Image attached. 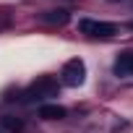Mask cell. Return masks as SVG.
<instances>
[{
    "label": "cell",
    "instance_id": "1",
    "mask_svg": "<svg viewBox=\"0 0 133 133\" xmlns=\"http://www.w3.org/2000/svg\"><path fill=\"white\" fill-rule=\"evenodd\" d=\"M63 84H68V86H78V84H84V76H86V65H84V60H78V57H73V60H68L63 65Z\"/></svg>",
    "mask_w": 133,
    "mask_h": 133
},
{
    "label": "cell",
    "instance_id": "2",
    "mask_svg": "<svg viewBox=\"0 0 133 133\" xmlns=\"http://www.w3.org/2000/svg\"><path fill=\"white\" fill-rule=\"evenodd\" d=\"M78 29H81L84 34H91V37H115V34H117V26H115V24H107V21H91V18L78 21Z\"/></svg>",
    "mask_w": 133,
    "mask_h": 133
},
{
    "label": "cell",
    "instance_id": "3",
    "mask_svg": "<svg viewBox=\"0 0 133 133\" xmlns=\"http://www.w3.org/2000/svg\"><path fill=\"white\" fill-rule=\"evenodd\" d=\"M115 71L120 76H133V52H123L115 63Z\"/></svg>",
    "mask_w": 133,
    "mask_h": 133
},
{
    "label": "cell",
    "instance_id": "4",
    "mask_svg": "<svg viewBox=\"0 0 133 133\" xmlns=\"http://www.w3.org/2000/svg\"><path fill=\"white\" fill-rule=\"evenodd\" d=\"M39 115L44 120H60V117H65V110L60 104H42L39 107Z\"/></svg>",
    "mask_w": 133,
    "mask_h": 133
},
{
    "label": "cell",
    "instance_id": "5",
    "mask_svg": "<svg viewBox=\"0 0 133 133\" xmlns=\"http://www.w3.org/2000/svg\"><path fill=\"white\" fill-rule=\"evenodd\" d=\"M0 125H3L8 133H21V130H24V123H21L18 117H11V115L0 117Z\"/></svg>",
    "mask_w": 133,
    "mask_h": 133
},
{
    "label": "cell",
    "instance_id": "6",
    "mask_svg": "<svg viewBox=\"0 0 133 133\" xmlns=\"http://www.w3.org/2000/svg\"><path fill=\"white\" fill-rule=\"evenodd\" d=\"M44 21H52V24H65V21H68V13H65V11H50V13L44 16Z\"/></svg>",
    "mask_w": 133,
    "mask_h": 133
}]
</instances>
